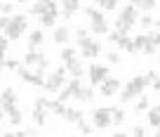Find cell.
<instances>
[{"label":"cell","mask_w":160,"mask_h":137,"mask_svg":"<svg viewBox=\"0 0 160 137\" xmlns=\"http://www.w3.org/2000/svg\"><path fill=\"white\" fill-rule=\"evenodd\" d=\"M148 85H151V83H148V78H146L144 73L132 76L125 85L120 87V102H122V104H132V102H134L139 95H144Z\"/></svg>","instance_id":"6da1fadb"},{"label":"cell","mask_w":160,"mask_h":137,"mask_svg":"<svg viewBox=\"0 0 160 137\" xmlns=\"http://www.w3.org/2000/svg\"><path fill=\"white\" fill-rule=\"evenodd\" d=\"M87 17H90V33L92 36H106L108 33V21L104 17V10H97V7H82Z\"/></svg>","instance_id":"7a4b0ae2"},{"label":"cell","mask_w":160,"mask_h":137,"mask_svg":"<svg viewBox=\"0 0 160 137\" xmlns=\"http://www.w3.org/2000/svg\"><path fill=\"white\" fill-rule=\"evenodd\" d=\"M26 31H28V17L26 14H12L10 24H7V29H2V33L10 40H21V36H26Z\"/></svg>","instance_id":"3957f363"},{"label":"cell","mask_w":160,"mask_h":137,"mask_svg":"<svg viewBox=\"0 0 160 137\" xmlns=\"http://www.w3.org/2000/svg\"><path fill=\"white\" fill-rule=\"evenodd\" d=\"M66 66H59L57 71H52L50 76H45V83H42V90L45 92H50V95H57V92L64 87V83H66Z\"/></svg>","instance_id":"277c9868"},{"label":"cell","mask_w":160,"mask_h":137,"mask_svg":"<svg viewBox=\"0 0 160 137\" xmlns=\"http://www.w3.org/2000/svg\"><path fill=\"white\" fill-rule=\"evenodd\" d=\"M24 64L31 66L33 71H38V73H42V76H45V71H47V66H50V61H47V57L42 55V52H40V47H38V50H26Z\"/></svg>","instance_id":"5b68a950"},{"label":"cell","mask_w":160,"mask_h":137,"mask_svg":"<svg viewBox=\"0 0 160 137\" xmlns=\"http://www.w3.org/2000/svg\"><path fill=\"white\" fill-rule=\"evenodd\" d=\"M78 50L85 59H97V57L101 55V50H104V45L97 40V36L94 38L87 36V38H82V40H78Z\"/></svg>","instance_id":"8992f818"},{"label":"cell","mask_w":160,"mask_h":137,"mask_svg":"<svg viewBox=\"0 0 160 137\" xmlns=\"http://www.w3.org/2000/svg\"><path fill=\"white\" fill-rule=\"evenodd\" d=\"M111 76V64H90L87 66V78H90V85H99L101 81Z\"/></svg>","instance_id":"52a82bcc"},{"label":"cell","mask_w":160,"mask_h":137,"mask_svg":"<svg viewBox=\"0 0 160 137\" xmlns=\"http://www.w3.org/2000/svg\"><path fill=\"white\" fill-rule=\"evenodd\" d=\"M90 123L94 125V130H106L108 125H113V118H111V109H106V107L94 109V111H92Z\"/></svg>","instance_id":"ba28073f"},{"label":"cell","mask_w":160,"mask_h":137,"mask_svg":"<svg viewBox=\"0 0 160 137\" xmlns=\"http://www.w3.org/2000/svg\"><path fill=\"white\" fill-rule=\"evenodd\" d=\"M17 76H19L28 87H42V83H45V76H42V73L31 71L26 66H17Z\"/></svg>","instance_id":"9c48e42d"},{"label":"cell","mask_w":160,"mask_h":137,"mask_svg":"<svg viewBox=\"0 0 160 137\" xmlns=\"http://www.w3.org/2000/svg\"><path fill=\"white\" fill-rule=\"evenodd\" d=\"M80 85H82V83H80V78H71V81H66L64 87L57 92V95H59V102H71V99L75 97V92L80 90Z\"/></svg>","instance_id":"30bf717a"},{"label":"cell","mask_w":160,"mask_h":137,"mask_svg":"<svg viewBox=\"0 0 160 137\" xmlns=\"http://www.w3.org/2000/svg\"><path fill=\"white\" fill-rule=\"evenodd\" d=\"M17 104H19V99H17V92L14 87H5V90L0 92V109L2 111H12V109H17Z\"/></svg>","instance_id":"8fae6325"},{"label":"cell","mask_w":160,"mask_h":137,"mask_svg":"<svg viewBox=\"0 0 160 137\" xmlns=\"http://www.w3.org/2000/svg\"><path fill=\"white\" fill-rule=\"evenodd\" d=\"M54 10H59V3H57V0H35L28 12L33 17H40V14H45V12H54Z\"/></svg>","instance_id":"7c38bea8"},{"label":"cell","mask_w":160,"mask_h":137,"mask_svg":"<svg viewBox=\"0 0 160 137\" xmlns=\"http://www.w3.org/2000/svg\"><path fill=\"white\" fill-rule=\"evenodd\" d=\"M120 87H122V83H120V78H106V81H101L99 83V92L104 97H115L120 92Z\"/></svg>","instance_id":"4fadbf2b"},{"label":"cell","mask_w":160,"mask_h":137,"mask_svg":"<svg viewBox=\"0 0 160 137\" xmlns=\"http://www.w3.org/2000/svg\"><path fill=\"white\" fill-rule=\"evenodd\" d=\"M118 10H120V12H118V17H120V19H125L130 26H134L137 21H139V7H137V5L127 3L125 7H118Z\"/></svg>","instance_id":"5bb4252c"},{"label":"cell","mask_w":160,"mask_h":137,"mask_svg":"<svg viewBox=\"0 0 160 137\" xmlns=\"http://www.w3.org/2000/svg\"><path fill=\"white\" fill-rule=\"evenodd\" d=\"M52 40H54L57 45H68V40H71V29H68V26H64V24L52 26Z\"/></svg>","instance_id":"9a60e30c"},{"label":"cell","mask_w":160,"mask_h":137,"mask_svg":"<svg viewBox=\"0 0 160 137\" xmlns=\"http://www.w3.org/2000/svg\"><path fill=\"white\" fill-rule=\"evenodd\" d=\"M26 45H28V50H38V47H42V45H45V31H42V29H33V31H28Z\"/></svg>","instance_id":"2e32d148"},{"label":"cell","mask_w":160,"mask_h":137,"mask_svg":"<svg viewBox=\"0 0 160 137\" xmlns=\"http://www.w3.org/2000/svg\"><path fill=\"white\" fill-rule=\"evenodd\" d=\"M78 10H80V0H61V10H59V14L64 17V19H73Z\"/></svg>","instance_id":"e0dca14e"},{"label":"cell","mask_w":160,"mask_h":137,"mask_svg":"<svg viewBox=\"0 0 160 137\" xmlns=\"http://www.w3.org/2000/svg\"><path fill=\"white\" fill-rule=\"evenodd\" d=\"M73 99L80 102V104H90V102L94 99V85H80V90L75 92Z\"/></svg>","instance_id":"ac0fdd59"},{"label":"cell","mask_w":160,"mask_h":137,"mask_svg":"<svg viewBox=\"0 0 160 137\" xmlns=\"http://www.w3.org/2000/svg\"><path fill=\"white\" fill-rule=\"evenodd\" d=\"M66 73H68L71 78H80L82 73H85V66H82V61L75 57V59H71V61H66Z\"/></svg>","instance_id":"d6986e66"},{"label":"cell","mask_w":160,"mask_h":137,"mask_svg":"<svg viewBox=\"0 0 160 137\" xmlns=\"http://www.w3.org/2000/svg\"><path fill=\"white\" fill-rule=\"evenodd\" d=\"M40 26L42 29H52V26H57V21H59V10L54 12H45V14H40Z\"/></svg>","instance_id":"ffe728a7"},{"label":"cell","mask_w":160,"mask_h":137,"mask_svg":"<svg viewBox=\"0 0 160 137\" xmlns=\"http://www.w3.org/2000/svg\"><path fill=\"white\" fill-rule=\"evenodd\" d=\"M115 47H118V50H125V52H130V55H137V50H134V43H132V38L127 36H120V40L115 43Z\"/></svg>","instance_id":"44dd1931"},{"label":"cell","mask_w":160,"mask_h":137,"mask_svg":"<svg viewBox=\"0 0 160 137\" xmlns=\"http://www.w3.org/2000/svg\"><path fill=\"white\" fill-rule=\"evenodd\" d=\"M61 118H64L66 123H73V125H75V123L82 118V111H80V109H73V107H66V111H64Z\"/></svg>","instance_id":"7402d4cb"},{"label":"cell","mask_w":160,"mask_h":137,"mask_svg":"<svg viewBox=\"0 0 160 137\" xmlns=\"http://www.w3.org/2000/svg\"><path fill=\"white\" fill-rule=\"evenodd\" d=\"M31 118H33V125H35V128H42V125L47 123L45 109H38V107H33V113H31Z\"/></svg>","instance_id":"603a6c76"},{"label":"cell","mask_w":160,"mask_h":137,"mask_svg":"<svg viewBox=\"0 0 160 137\" xmlns=\"http://www.w3.org/2000/svg\"><path fill=\"white\" fill-rule=\"evenodd\" d=\"M148 107H151V99L146 95H139L134 99V113H144V111H148Z\"/></svg>","instance_id":"cb8c5ba5"},{"label":"cell","mask_w":160,"mask_h":137,"mask_svg":"<svg viewBox=\"0 0 160 137\" xmlns=\"http://www.w3.org/2000/svg\"><path fill=\"white\" fill-rule=\"evenodd\" d=\"M146 113H148V125H151V130H160V111H155V109L153 107H148V111H146Z\"/></svg>","instance_id":"d4e9b609"},{"label":"cell","mask_w":160,"mask_h":137,"mask_svg":"<svg viewBox=\"0 0 160 137\" xmlns=\"http://www.w3.org/2000/svg\"><path fill=\"white\" fill-rule=\"evenodd\" d=\"M5 116H7V121H10V125H21V121H24V113H21V109L19 107H17V109H12V111H7L5 113Z\"/></svg>","instance_id":"484cf974"},{"label":"cell","mask_w":160,"mask_h":137,"mask_svg":"<svg viewBox=\"0 0 160 137\" xmlns=\"http://www.w3.org/2000/svg\"><path fill=\"white\" fill-rule=\"evenodd\" d=\"M47 111L57 113V116H64V111H66V102H59V99L52 102V99H50V104H47Z\"/></svg>","instance_id":"4316f807"},{"label":"cell","mask_w":160,"mask_h":137,"mask_svg":"<svg viewBox=\"0 0 160 137\" xmlns=\"http://www.w3.org/2000/svg\"><path fill=\"white\" fill-rule=\"evenodd\" d=\"M94 5L99 7V10H108V12H115L118 10V0H94Z\"/></svg>","instance_id":"83f0119b"},{"label":"cell","mask_w":160,"mask_h":137,"mask_svg":"<svg viewBox=\"0 0 160 137\" xmlns=\"http://www.w3.org/2000/svg\"><path fill=\"white\" fill-rule=\"evenodd\" d=\"M132 43H134V50L141 52V50L151 43V40H148V33H139V36H134V38H132Z\"/></svg>","instance_id":"f1b7e54d"},{"label":"cell","mask_w":160,"mask_h":137,"mask_svg":"<svg viewBox=\"0 0 160 137\" xmlns=\"http://www.w3.org/2000/svg\"><path fill=\"white\" fill-rule=\"evenodd\" d=\"M75 57H78V47H64V50L59 52V59L64 61H71V59H75Z\"/></svg>","instance_id":"f546056e"},{"label":"cell","mask_w":160,"mask_h":137,"mask_svg":"<svg viewBox=\"0 0 160 137\" xmlns=\"http://www.w3.org/2000/svg\"><path fill=\"white\" fill-rule=\"evenodd\" d=\"M75 128H78L80 135H92V132H94V125H92V123H87L85 118H80V121L75 123Z\"/></svg>","instance_id":"4dcf8cb0"},{"label":"cell","mask_w":160,"mask_h":137,"mask_svg":"<svg viewBox=\"0 0 160 137\" xmlns=\"http://www.w3.org/2000/svg\"><path fill=\"white\" fill-rule=\"evenodd\" d=\"M111 118H113V125H115V128L122 125V123H125V111H122V109L111 107Z\"/></svg>","instance_id":"1f68e13d"},{"label":"cell","mask_w":160,"mask_h":137,"mask_svg":"<svg viewBox=\"0 0 160 137\" xmlns=\"http://www.w3.org/2000/svg\"><path fill=\"white\" fill-rule=\"evenodd\" d=\"M137 7H139V12H151V14H153V10H155V0H141Z\"/></svg>","instance_id":"d6a6232c"},{"label":"cell","mask_w":160,"mask_h":137,"mask_svg":"<svg viewBox=\"0 0 160 137\" xmlns=\"http://www.w3.org/2000/svg\"><path fill=\"white\" fill-rule=\"evenodd\" d=\"M137 24H141L144 29H151V26L155 24V19H153V14H151V12H146L144 17H139V21H137Z\"/></svg>","instance_id":"836d02e7"},{"label":"cell","mask_w":160,"mask_h":137,"mask_svg":"<svg viewBox=\"0 0 160 137\" xmlns=\"http://www.w3.org/2000/svg\"><path fill=\"white\" fill-rule=\"evenodd\" d=\"M130 29H132V26L127 24L125 19H120V17H115V31H120V33H127Z\"/></svg>","instance_id":"e575fe53"},{"label":"cell","mask_w":160,"mask_h":137,"mask_svg":"<svg viewBox=\"0 0 160 137\" xmlns=\"http://www.w3.org/2000/svg\"><path fill=\"white\" fill-rule=\"evenodd\" d=\"M106 61H108V64H120V61H122V57H120L118 50H111L108 55H106Z\"/></svg>","instance_id":"d590c367"},{"label":"cell","mask_w":160,"mask_h":137,"mask_svg":"<svg viewBox=\"0 0 160 137\" xmlns=\"http://www.w3.org/2000/svg\"><path fill=\"white\" fill-rule=\"evenodd\" d=\"M0 14H14V3H0Z\"/></svg>","instance_id":"8d00e7d4"},{"label":"cell","mask_w":160,"mask_h":137,"mask_svg":"<svg viewBox=\"0 0 160 137\" xmlns=\"http://www.w3.org/2000/svg\"><path fill=\"white\" fill-rule=\"evenodd\" d=\"M130 135H132V137H144V135H148V130H146L144 125H134V128L130 130Z\"/></svg>","instance_id":"74e56055"},{"label":"cell","mask_w":160,"mask_h":137,"mask_svg":"<svg viewBox=\"0 0 160 137\" xmlns=\"http://www.w3.org/2000/svg\"><path fill=\"white\" fill-rule=\"evenodd\" d=\"M7 50H10V38H7L5 33H0V52L5 55Z\"/></svg>","instance_id":"f35d334b"},{"label":"cell","mask_w":160,"mask_h":137,"mask_svg":"<svg viewBox=\"0 0 160 137\" xmlns=\"http://www.w3.org/2000/svg\"><path fill=\"white\" fill-rule=\"evenodd\" d=\"M47 104H50V99H47V97H35V102H33V107L45 109V111H47Z\"/></svg>","instance_id":"ab89813d"},{"label":"cell","mask_w":160,"mask_h":137,"mask_svg":"<svg viewBox=\"0 0 160 137\" xmlns=\"http://www.w3.org/2000/svg\"><path fill=\"white\" fill-rule=\"evenodd\" d=\"M148 40L153 43L155 47H160V31H148Z\"/></svg>","instance_id":"60d3db41"},{"label":"cell","mask_w":160,"mask_h":137,"mask_svg":"<svg viewBox=\"0 0 160 137\" xmlns=\"http://www.w3.org/2000/svg\"><path fill=\"white\" fill-rule=\"evenodd\" d=\"M87 36H90V29H75V43L87 38Z\"/></svg>","instance_id":"b9f144b4"},{"label":"cell","mask_w":160,"mask_h":137,"mask_svg":"<svg viewBox=\"0 0 160 137\" xmlns=\"http://www.w3.org/2000/svg\"><path fill=\"white\" fill-rule=\"evenodd\" d=\"M155 50H158V47H155L153 43H148V45H146L144 50H141V55H146V57H153V55H155Z\"/></svg>","instance_id":"7bdbcfd3"},{"label":"cell","mask_w":160,"mask_h":137,"mask_svg":"<svg viewBox=\"0 0 160 137\" xmlns=\"http://www.w3.org/2000/svg\"><path fill=\"white\" fill-rule=\"evenodd\" d=\"M17 66H19V59H5V69H10V71H17Z\"/></svg>","instance_id":"ee69618b"},{"label":"cell","mask_w":160,"mask_h":137,"mask_svg":"<svg viewBox=\"0 0 160 137\" xmlns=\"http://www.w3.org/2000/svg\"><path fill=\"white\" fill-rule=\"evenodd\" d=\"M144 76H146V78H148V83H153V81H155V78H158V73H155V71H148V73H144Z\"/></svg>","instance_id":"f6af8a7d"},{"label":"cell","mask_w":160,"mask_h":137,"mask_svg":"<svg viewBox=\"0 0 160 137\" xmlns=\"http://www.w3.org/2000/svg\"><path fill=\"white\" fill-rule=\"evenodd\" d=\"M151 85H153V90H155V92H160V76H158V78H155V81H153V83H151Z\"/></svg>","instance_id":"bcb514c9"},{"label":"cell","mask_w":160,"mask_h":137,"mask_svg":"<svg viewBox=\"0 0 160 137\" xmlns=\"http://www.w3.org/2000/svg\"><path fill=\"white\" fill-rule=\"evenodd\" d=\"M5 71V55H2V52H0V73Z\"/></svg>","instance_id":"7dc6e473"},{"label":"cell","mask_w":160,"mask_h":137,"mask_svg":"<svg viewBox=\"0 0 160 137\" xmlns=\"http://www.w3.org/2000/svg\"><path fill=\"white\" fill-rule=\"evenodd\" d=\"M130 132H122V130H113V137H127Z\"/></svg>","instance_id":"c3c4849f"},{"label":"cell","mask_w":160,"mask_h":137,"mask_svg":"<svg viewBox=\"0 0 160 137\" xmlns=\"http://www.w3.org/2000/svg\"><path fill=\"white\" fill-rule=\"evenodd\" d=\"M2 118H5V111H2V109H0V125H2Z\"/></svg>","instance_id":"681fc988"},{"label":"cell","mask_w":160,"mask_h":137,"mask_svg":"<svg viewBox=\"0 0 160 137\" xmlns=\"http://www.w3.org/2000/svg\"><path fill=\"white\" fill-rule=\"evenodd\" d=\"M153 26H155V31H160V19H158V21H155V24H153Z\"/></svg>","instance_id":"f907efd6"},{"label":"cell","mask_w":160,"mask_h":137,"mask_svg":"<svg viewBox=\"0 0 160 137\" xmlns=\"http://www.w3.org/2000/svg\"><path fill=\"white\" fill-rule=\"evenodd\" d=\"M127 3H132V5H139V3H141V0H127Z\"/></svg>","instance_id":"816d5d0a"},{"label":"cell","mask_w":160,"mask_h":137,"mask_svg":"<svg viewBox=\"0 0 160 137\" xmlns=\"http://www.w3.org/2000/svg\"><path fill=\"white\" fill-rule=\"evenodd\" d=\"M19 3H28V0H19Z\"/></svg>","instance_id":"f5cc1de1"}]
</instances>
